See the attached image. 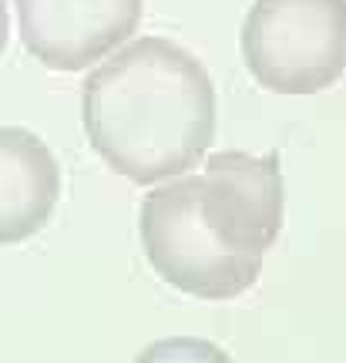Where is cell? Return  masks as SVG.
Here are the masks:
<instances>
[{"label":"cell","instance_id":"cell-3","mask_svg":"<svg viewBox=\"0 0 346 363\" xmlns=\"http://www.w3.org/2000/svg\"><path fill=\"white\" fill-rule=\"evenodd\" d=\"M199 185L195 172L152 185L138 216L141 249L155 276L185 296L235 299L256 286L262 259L218 246L199 216Z\"/></svg>","mask_w":346,"mask_h":363},{"label":"cell","instance_id":"cell-5","mask_svg":"<svg viewBox=\"0 0 346 363\" xmlns=\"http://www.w3.org/2000/svg\"><path fill=\"white\" fill-rule=\"evenodd\" d=\"M27 54L48 71H88L138 30L145 0H13Z\"/></svg>","mask_w":346,"mask_h":363},{"label":"cell","instance_id":"cell-8","mask_svg":"<svg viewBox=\"0 0 346 363\" xmlns=\"http://www.w3.org/2000/svg\"><path fill=\"white\" fill-rule=\"evenodd\" d=\"M7 40H11V4L0 0V54L7 51Z\"/></svg>","mask_w":346,"mask_h":363},{"label":"cell","instance_id":"cell-2","mask_svg":"<svg viewBox=\"0 0 346 363\" xmlns=\"http://www.w3.org/2000/svg\"><path fill=\"white\" fill-rule=\"evenodd\" d=\"M242 61L272 94H320L346 74V0H252Z\"/></svg>","mask_w":346,"mask_h":363},{"label":"cell","instance_id":"cell-6","mask_svg":"<svg viewBox=\"0 0 346 363\" xmlns=\"http://www.w3.org/2000/svg\"><path fill=\"white\" fill-rule=\"evenodd\" d=\"M61 199V165L30 128L0 125V246L24 242L51 222Z\"/></svg>","mask_w":346,"mask_h":363},{"label":"cell","instance_id":"cell-1","mask_svg":"<svg viewBox=\"0 0 346 363\" xmlns=\"http://www.w3.org/2000/svg\"><path fill=\"white\" fill-rule=\"evenodd\" d=\"M81 121L94 155L135 185L189 175L216 138V84L189 48L135 38L88 67Z\"/></svg>","mask_w":346,"mask_h":363},{"label":"cell","instance_id":"cell-4","mask_svg":"<svg viewBox=\"0 0 346 363\" xmlns=\"http://www.w3.org/2000/svg\"><path fill=\"white\" fill-rule=\"evenodd\" d=\"M199 175V216L222 249L266 259L286 219V179L276 152H216Z\"/></svg>","mask_w":346,"mask_h":363},{"label":"cell","instance_id":"cell-7","mask_svg":"<svg viewBox=\"0 0 346 363\" xmlns=\"http://www.w3.org/2000/svg\"><path fill=\"white\" fill-rule=\"evenodd\" d=\"M135 363H235L212 340L199 337H168L155 340L135 357Z\"/></svg>","mask_w":346,"mask_h":363}]
</instances>
